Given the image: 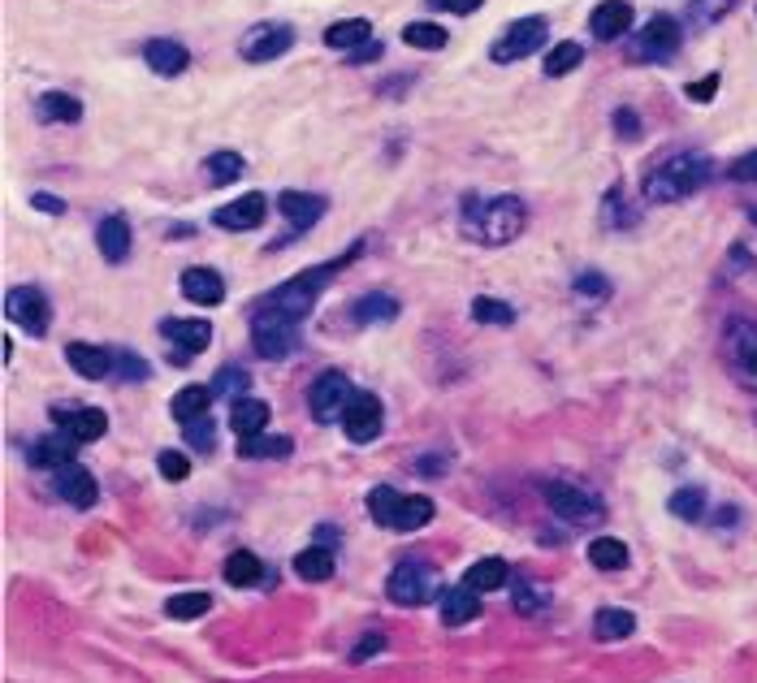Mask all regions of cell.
<instances>
[{"label": "cell", "mask_w": 757, "mask_h": 683, "mask_svg": "<svg viewBox=\"0 0 757 683\" xmlns=\"http://www.w3.org/2000/svg\"><path fill=\"white\" fill-rule=\"evenodd\" d=\"M52 489H57L65 502H74V506H92V502H96V476H92L87 467H79V463L57 467V471H52Z\"/></svg>", "instance_id": "21"}, {"label": "cell", "mask_w": 757, "mask_h": 683, "mask_svg": "<svg viewBox=\"0 0 757 683\" xmlns=\"http://www.w3.org/2000/svg\"><path fill=\"white\" fill-rule=\"evenodd\" d=\"M295 575L308 579V584L329 579V575H334V550H325V546H308V550L295 559Z\"/></svg>", "instance_id": "36"}, {"label": "cell", "mask_w": 757, "mask_h": 683, "mask_svg": "<svg viewBox=\"0 0 757 683\" xmlns=\"http://www.w3.org/2000/svg\"><path fill=\"white\" fill-rule=\"evenodd\" d=\"M381 649H385V636H381V632H369V636H360V645L351 649V662H369V658H377Z\"/></svg>", "instance_id": "54"}, {"label": "cell", "mask_w": 757, "mask_h": 683, "mask_svg": "<svg viewBox=\"0 0 757 683\" xmlns=\"http://www.w3.org/2000/svg\"><path fill=\"white\" fill-rule=\"evenodd\" d=\"M208 606H213V597H208V592H178V597H169V601H165V614H169V619L191 623V619H204V614H208Z\"/></svg>", "instance_id": "42"}, {"label": "cell", "mask_w": 757, "mask_h": 683, "mask_svg": "<svg viewBox=\"0 0 757 683\" xmlns=\"http://www.w3.org/2000/svg\"><path fill=\"white\" fill-rule=\"evenodd\" d=\"M143 61H147L152 74H160V79H178V74L191 65V52H187L178 39H147V44H143Z\"/></svg>", "instance_id": "19"}, {"label": "cell", "mask_w": 757, "mask_h": 683, "mask_svg": "<svg viewBox=\"0 0 757 683\" xmlns=\"http://www.w3.org/2000/svg\"><path fill=\"white\" fill-rule=\"evenodd\" d=\"M728 178H732V182H754L757 187V147L754 152H745V156H736V160L728 165Z\"/></svg>", "instance_id": "53"}, {"label": "cell", "mask_w": 757, "mask_h": 683, "mask_svg": "<svg viewBox=\"0 0 757 683\" xmlns=\"http://www.w3.org/2000/svg\"><path fill=\"white\" fill-rule=\"evenodd\" d=\"M187 429V446H195L200 455H208L213 451V442H217V429H213V420L204 416V420H191V424H182Z\"/></svg>", "instance_id": "50"}, {"label": "cell", "mask_w": 757, "mask_h": 683, "mask_svg": "<svg viewBox=\"0 0 757 683\" xmlns=\"http://www.w3.org/2000/svg\"><path fill=\"white\" fill-rule=\"evenodd\" d=\"M398 498H402V493H394L389 484H381V489H373V493H369V511H373V519H377L381 528H389V519H394V506H398Z\"/></svg>", "instance_id": "49"}, {"label": "cell", "mask_w": 757, "mask_h": 683, "mask_svg": "<svg viewBox=\"0 0 757 683\" xmlns=\"http://www.w3.org/2000/svg\"><path fill=\"white\" fill-rule=\"evenodd\" d=\"M156 471L165 476V480H187V471H191V463H187V455H178V451H165V455L156 458Z\"/></svg>", "instance_id": "51"}, {"label": "cell", "mask_w": 757, "mask_h": 683, "mask_svg": "<svg viewBox=\"0 0 757 683\" xmlns=\"http://www.w3.org/2000/svg\"><path fill=\"white\" fill-rule=\"evenodd\" d=\"M446 39H450V31H442L437 22H407L402 26V44L420 48V52H437V48H446Z\"/></svg>", "instance_id": "37"}, {"label": "cell", "mask_w": 757, "mask_h": 683, "mask_svg": "<svg viewBox=\"0 0 757 683\" xmlns=\"http://www.w3.org/2000/svg\"><path fill=\"white\" fill-rule=\"evenodd\" d=\"M290 438H243L239 442V455L243 458H286L290 455Z\"/></svg>", "instance_id": "44"}, {"label": "cell", "mask_w": 757, "mask_h": 683, "mask_svg": "<svg viewBox=\"0 0 757 683\" xmlns=\"http://www.w3.org/2000/svg\"><path fill=\"white\" fill-rule=\"evenodd\" d=\"M433 498H424V493H411V498H398V506H394V519H389V528L394 532H416V528H424L429 519H433Z\"/></svg>", "instance_id": "27"}, {"label": "cell", "mask_w": 757, "mask_h": 683, "mask_svg": "<svg viewBox=\"0 0 757 683\" xmlns=\"http://www.w3.org/2000/svg\"><path fill=\"white\" fill-rule=\"evenodd\" d=\"M381 424H385V416H381L377 394L360 390V394H356V403H351V407H347V416H343V429H347V438H351L356 446H364V442H373V438H377Z\"/></svg>", "instance_id": "14"}, {"label": "cell", "mask_w": 757, "mask_h": 683, "mask_svg": "<svg viewBox=\"0 0 757 683\" xmlns=\"http://www.w3.org/2000/svg\"><path fill=\"white\" fill-rule=\"evenodd\" d=\"M248 385H252V376H248L243 368H221V372H217V385H213V394H226L230 403H239V398L248 394Z\"/></svg>", "instance_id": "47"}, {"label": "cell", "mask_w": 757, "mask_h": 683, "mask_svg": "<svg viewBox=\"0 0 757 683\" xmlns=\"http://www.w3.org/2000/svg\"><path fill=\"white\" fill-rule=\"evenodd\" d=\"M477 614H481V592H472L468 584H459V588H446V592H442V623L464 627V623H472Z\"/></svg>", "instance_id": "23"}, {"label": "cell", "mask_w": 757, "mask_h": 683, "mask_svg": "<svg viewBox=\"0 0 757 683\" xmlns=\"http://www.w3.org/2000/svg\"><path fill=\"white\" fill-rule=\"evenodd\" d=\"M178 286H182V299H191L200 308H217L226 299V281L217 268H187Z\"/></svg>", "instance_id": "20"}, {"label": "cell", "mask_w": 757, "mask_h": 683, "mask_svg": "<svg viewBox=\"0 0 757 683\" xmlns=\"http://www.w3.org/2000/svg\"><path fill=\"white\" fill-rule=\"evenodd\" d=\"M96 247H100V255H105L109 264H127L130 247H134L127 217H105V221L96 226Z\"/></svg>", "instance_id": "22"}, {"label": "cell", "mask_w": 757, "mask_h": 683, "mask_svg": "<svg viewBox=\"0 0 757 683\" xmlns=\"http://www.w3.org/2000/svg\"><path fill=\"white\" fill-rule=\"evenodd\" d=\"M208 403H213V390H204V385H187V390L173 394L169 416H173L178 424H191V420H204V416H208Z\"/></svg>", "instance_id": "29"}, {"label": "cell", "mask_w": 757, "mask_h": 683, "mask_svg": "<svg viewBox=\"0 0 757 683\" xmlns=\"http://www.w3.org/2000/svg\"><path fill=\"white\" fill-rule=\"evenodd\" d=\"M230 424H235L239 442H243V438H260L264 424H268V407H264L260 398H239L235 411H230Z\"/></svg>", "instance_id": "32"}, {"label": "cell", "mask_w": 757, "mask_h": 683, "mask_svg": "<svg viewBox=\"0 0 757 683\" xmlns=\"http://www.w3.org/2000/svg\"><path fill=\"white\" fill-rule=\"evenodd\" d=\"M602 221H606L611 229H632V226H636V213H632L628 200H624V187L606 191V204H602Z\"/></svg>", "instance_id": "46"}, {"label": "cell", "mask_w": 757, "mask_h": 683, "mask_svg": "<svg viewBox=\"0 0 757 683\" xmlns=\"http://www.w3.org/2000/svg\"><path fill=\"white\" fill-rule=\"evenodd\" d=\"M632 632H636V619H632V610H620V606H602V610L593 614V636H598V640H628Z\"/></svg>", "instance_id": "31"}, {"label": "cell", "mask_w": 757, "mask_h": 683, "mask_svg": "<svg viewBox=\"0 0 757 683\" xmlns=\"http://www.w3.org/2000/svg\"><path fill=\"white\" fill-rule=\"evenodd\" d=\"M576 65H585V48L576 44V39H558L550 52H545V79H563V74H572Z\"/></svg>", "instance_id": "35"}, {"label": "cell", "mask_w": 757, "mask_h": 683, "mask_svg": "<svg viewBox=\"0 0 757 683\" xmlns=\"http://www.w3.org/2000/svg\"><path fill=\"white\" fill-rule=\"evenodd\" d=\"M31 204H35L39 213H48V217H61V213H65V204H61L57 195H48V191H35V195H31Z\"/></svg>", "instance_id": "59"}, {"label": "cell", "mask_w": 757, "mask_h": 683, "mask_svg": "<svg viewBox=\"0 0 757 683\" xmlns=\"http://www.w3.org/2000/svg\"><path fill=\"white\" fill-rule=\"evenodd\" d=\"M356 385H351V376H343V372H321L316 381H312V390H308V407H312V416H316V424H338L343 416H347V407L356 403Z\"/></svg>", "instance_id": "6"}, {"label": "cell", "mask_w": 757, "mask_h": 683, "mask_svg": "<svg viewBox=\"0 0 757 683\" xmlns=\"http://www.w3.org/2000/svg\"><path fill=\"white\" fill-rule=\"evenodd\" d=\"M356 255V251H351ZM347 255V260H351ZM347 260H329V264H316V268H308V273H299V277H290V281H281L273 295H264L260 303H255L252 312V325H273V329H299L308 316H312V308H316V299H321V290L334 281V273L347 264Z\"/></svg>", "instance_id": "1"}, {"label": "cell", "mask_w": 757, "mask_h": 683, "mask_svg": "<svg viewBox=\"0 0 757 683\" xmlns=\"http://www.w3.org/2000/svg\"><path fill=\"white\" fill-rule=\"evenodd\" d=\"M472 321L477 325H510L515 321V308L503 303V299H494V295H477L472 299Z\"/></svg>", "instance_id": "43"}, {"label": "cell", "mask_w": 757, "mask_h": 683, "mask_svg": "<svg viewBox=\"0 0 757 683\" xmlns=\"http://www.w3.org/2000/svg\"><path fill=\"white\" fill-rule=\"evenodd\" d=\"M541 493H545L550 511H554L558 519H567V524H598V519H602V502H598L593 493H585L580 484H567V480H545V484H541Z\"/></svg>", "instance_id": "8"}, {"label": "cell", "mask_w": 757, "mask_h": 683, "mask_svg": "<svg viewBox=\"0 0 757 683\" xmlns=\"http://www.w3.org/2000/svg\"><path fill=\"white\" fill-rule=\"evenodd\" d=\"M160 334L169 338V346H178V359H191L200 355L208 342H213V325L208 321H160Z\"/></svg>", "instance_id": "18"}, {"label": "cell", "mask_w": 757, "mask_h": 683, "mask_svg": "<svg viewBox=\"0 0 757 683\" xmlns=\"http://www.w3.org/2000/svg\"><path fill=\"white\" fill-rule=\"evenodd\" d=\"M723 355H728V368H732L736 385L749 390V394H757V325L754 321H745V316L728 321V329H723Z\"/></svg>", "instance_id": "5"}, {"label": "cell", "mask_w": 757, "mask_h": 683, "mask_svg": "<svg viewBox=\"0 0 757 683\" xmlns=\"http://www.w3.org/2000/svg\"><path fill=\"white\" fill-rule=\"evenodd\" d=\"M736 9V0H688V22L693 26H714Z\"/></svg>", "instance_id": "45"}, {"label": "cell", "mask_w": 757, "mask_h": 683, "mask_svg": "<svg viewBox=\"0 0 757 683\" xmlns=\"http://www.w3.org/2000/svg\"><path fill=\"white\" fill-rule=\"evenodd\" d=\"M680 44H684L680 22L666 17V13H658V17H649V22L628 39V57L632 61H640V65H662V61H671V57L680 52Z\"/></svg>", "instance_id": "4"}, {"label": "cell", "mask_w": 757, "mask_h": 683, "mask_svg": "<svg viewBox=\"0 0 757 683\" xmlns=\"http://www.w3.org/2000/svg\"><path fill=\"white\" fill-rule=\"evenodd\" d=\"M714 92H719V74H706L701 83H688V100H697V105H710Z\"/></svg>", "instance_id": "55"}, {"label": "cell", "mask_w": 757, "mask_h": 683, "mask_svg": "<svg viewBox=\"0 0 757 683\" xmlns=\"http://www.w3.org/2000/svg\"><path fill=\"white\" fill-rule=\"evenodd\" d=\"M248 173V160L239 156V152H213L208 160H204V182L208 187H230V182H239Z\"/></svg>", "instance_id": "30"}, {"label": "cell", "mask_w": 757, "mask_h": 683, "mask_svg": "<svg viewBox=\"0 0 757 683\" xmlns=\"http://www.w3.org/2000/svg\"><path fill=\"white\" fill-rule=\"evenodd\" d=\"M4 312L13 325H22L31 338H44L48 325H52V308H48V295L39 286H13L4 295Z\"/></svg>", "instance_id": "10"}, {"label": "cell", "mask_w": 757, "mask_h": 683, "mask_svg": "<svg viewBox=\"0 0 757 683\" xmlns=\"http://www.w3.org/2000/svg\"><path fill=\"white\" fill-rule=\"evenodd\" d=\"M264 217H268V200H264L260 191H248V195H239L235 204H221V208L213 213V226L230 229V233H248V229L264 226Z\"/></svg>", "instance_id": "12"}, {"label": "cell", "mask_w": 757, "mask_h": 683, "mask_svg": "<svg viewBox=\"0 0 757 683\" xmlns=\"http://www.w3.org/2000/svg\"><path fill=\"white\" fill-rule=\"evenodd\" d=\"M433 9H446V13H459V17H468V13H477L485 0H429Z\"/></svg>", "instance_id": "58"}, {"label": "cell", "mask_w": 757, "mask_h": 683, "mask_svg": "<svg viewBox=\"0 0 757 683\" xmlns=\"http://www.w3.org/2000/svg\"><path fill=\"white\" fill-rule=\"evenodd\" d=\"M35 117H39L44 125H65V121H79V117H83V100H79V96H70V92H44V96L35 100Z\"/></svg>", "instance_id": "25"}, {"label": "cell", "mask_w": 757, "mask_h": 683, "mask_svg": "<svg viewBox=\"0 0 757 683\" xmlns=\"http://www.w3.org/2000/svg\"><path fill=\"white\" fill-rule=\"evenodd\" d=\"M252 346L260 359H286L299 346V329H273V325H252Z\"/></svg>", "instance_id": "28"}, {"label": "cell", "mask_w": 757, "mask_h": 683, "mask_svg": "<svg viewBox=\"0 0 757 683\" xmlns=\"http://www.w3.org/2000/svg\"><path fill=\"white\" fill-rule=\"evenodd\" d=\"M52 424L61 429V433H70L74 442H96V438H105L109 433V416L105 411H96V407H52Z\"/></svg>", "instance_id": "13"}, {"label": "cell", "mask_w": 757, "mask_h": 683, "mask_svg": "<svg viewBox=\"0 0 757 683\" xmlns=\"http://www.w3.org/2000/svg\"><path fill=\"white\" fill-rule=\"evenodd\" d=\"M226 584H235V588H252V584H260L268 571H264V563L255 559L252 550H235L230 559H226Z\"/></svg>", "instance_id": "33"}, {"label": "cell", "mask_w": 757, "mask_h": 683, "mask_svg": "<svg viewBox=\"0 0 757 683\" xmlns=\"http://www.w3.org/2000/svg\"><path fill=\"white\" fill-rule=\"evenodd\" d=\"M524 226H528V208L515 195H494V200H477L472 195L459 208L464 238H472L481 247H506V242H515L524 233Z\"/></svg>", "instance_id": "3"}, {"label": "cell", "mask_w": 757, "mask_h": 683, "mask_svg": "<svg viewBox=\"0 0 757 683\" xmlns=\"http://www.w3.org/2000/svg\"><path fill=\"white\" fill-rule=\"evenodd\" d=\"M369 61H381V39H369L356 52H347V65H369Z\"/></svg>", "instance_id": "57"}, {"label": "cell", "mask_w": 757, "mask_h": 683, "mask_svg": "<svg viewBox=\"0 0 757 683\" xmlns=\"http://www.w3.org/2000/svg\"><path fill=\"white\" fill-rule=\"evenodd\" d=\"M671 515L675 519H688V524H697L701 515H706V489H697V484H684V489H675L671 493Z\"/></svg>", "instance_id": "40"}, {"label": "cell", "mask_w": 757, "mask_h": 683, "mask_svg": "<svg viewBox=\"0 0 757 683\" xmlns=\"http://www.w3.org/2000/svg\"><path fill=\"white\" fill-rule=\"evenodd\" d=\"M351 316H356V325H373V321H394V316H398V299H394V295H364V299H356Z\"/></svg>", "instance_id": "38"}, {"label": "cell", "mask_w": 757, "mask_h": 683, "mask_svg": "<svg viewBox=\"0 0 757 683\" xmlns=\"http://www.w3.org/2000/svg\"><path fill=\"white\" fill-rule=\"evenodd\" d=\"M710 178H714V160L706 152H675L640 178V195H645V204H680V200L697 195Z\"/></svg>", "instance_id": "2"}, {"label": "cell", "mask_w": 757, "mask_h": 683, "mask_svg": "<svg viewBox=\"0 0 757 683\" xmlns=\"http://www.w3.org/2000/svg\"><path fill=\"white\" fill-rule=\"evenodd\" d=\"M589 563L598 571H624L628 567V546L615 541V537H598V541L589 546Z\"/></svg>", "instance_id": "39"}, {"label": "cell", "mask_w": 757, "mask_h": 683, "mask_svg": "<svg viewBox=\"0 0 757 683\" xmlns=\"http://www.w3.org/2000/svg\"><path fill=\"white\" fill-rule=\"evenodd\" d=\"M113 372H122L127 381H147V363L130 350H113Z\"/></svg>", "instance_id": "52"}, {"label": "cell", "mask_w": 757, "mask_h": 683, "mask_svg": "<svg viewBox=\"0 0 757 683\" xmlns=\"http://www.w3.org/2000/svg\"><path fill=\"white\" fill-rule=\"evenodd\" d=\"M277 213L290 221V233H303L325 217V195H308V191H281L277 195Z\"/></svg>", "instance_id": "15"}, {"label": "cell", "mask_w": 757, "mask_h": 683, "mask_svg": "<svg viewBox=\"0 0 757 683\" xmlns=\"http://www.w3.org/2000/svg\"><path fill=\"white\" fill-rule=\"evenodd\" d=\"M74 451H79V442H74L70 433H48V438H39V442L31 446V463L57 471V467L74 463Z\"/></svg>", "instance_id": "24"}, {"label": "cell", "mask_w": 757, "mask_h": 683, "mask_svg": "<svg viewBox=\"0 0 757 683\" xmlns=\"http://www.w3.org/2000/svg\"><path fill=\"white\" fill-rule=\"evenodd\" d=\"M611 121H615V130H620L624 139H640V117L632 113V109H615Z\"/></svg>", "instance_id": "56"}, {"label": "cell", "mask_w": 757, "mask_h": 683, "mask_svg": "<svg viewBox=\"0 0 757 683\" xmlns=\"http://www.w3.org/2000/svg\"><path fill=\"white\" fill-rule=\"evenodd\" d=\"M290 48H295V31L286 22H255L252 31H243V39H239V57L252 61V65H268Z\"/></svg>", "instance_id": "11"}, {"label": "cell", "mask_w": 757, "mask_h": 683, "mask_svg": "<svg viewBox=\"0 0 757 683\" xmlns=\"http://www.w3.org/2000/svg\"><path fill=\"white\" fill-rule=\"evenodd\" d=\"M369 39H373V22L369 17H343V22L325 26V44L338 48V52H356Z\"/></svg>", "instance_id": "26"}, {"label": "cell", "mask_w": 757, "mask_h": 683, "mask_svg": "<svg viewBox=\"0 0 757 683\" xmlns=\"http://www.w3.org/2000/svg\"><path fill=\"white\" fill-rule=\"evenodd\" d=\"M589 31H593V39H602V44L624 39L632 31V4L628 0H602V4L593 9V17H589Z\"/></svg>", "instance_id": "16"}, {"label": "cell", "mask_w": 757, "mask_h": 683, "mask_svg": "<svg viewBox=\"0 0 757 683\" xmlns=\"http://www.w3.org/2000/svg\"><path fill=\"white\" fill-rule=\"evenodd\" d=\"M550 39V22L541 17V13H532V17H519V22H510L503 35L494 39V48H490V57L498 61V65H515V61H524V57H532L541 44Z\"/></svg>", "instance_id": "7"}, {"label": "cell", "mask_w": 757, "mask_h": 683, "mask_svg": "<svg viewBox=\"0 0 757 683\" xmlns=\"http://www.w3.org/2000/svg\"><path fill=\"white\" fill-rule=\"evenodd\" d=\"M433 584H437V575H433L429 563H420V559H402L398 567L389 571L385 592H389L394 606H424V601L433 597Z\"/></svg>", "instance_id": "9"}, {"label": "cell", "mask_w": 757, "mask_h": 683, "mask_svg": "<svg viewBox=\"0 0 757 683\" xmlns=\"http://www.w3.org/2000/svg\"><path fill=\"white\" fill-rule=\"evenodd\" d=\"M572 290H576L580 299H611V281H606L602 273H593V268H585V273H576V281H572Z\"/></svg>", "instance_id": "48"}, {"label": "cell", "mask_w": 757, "mask_h": 683, "mask_svg": "<svg viewBox=\"0 0 757 683\" xmlns=\"http://www.w3.org/2000/svg\"><path fill=\"white\" fill-rule=\"evenodd\" d=\"M510 606L524 614V619H537V614H545L550 610V592L541 588V584H532V579H524V584H515V597H510Z\"/></svg>", "instance_id": "41"}, {"label": "cell", "mask_w": 757, "mask_h": 683, "mask_svg": "<svg viewBox=\"0 0 757 683\" xmlns=\"http://www.w3.org/2000/svg\"><path fill=\"white\" fill-rule=\"evenodd\" d=\"M506 579H510V567H506L503 559H481V563H472L468 575H464V584L472 592H494V588H503Z\"/></svg>", "instance_id": "34"}, {"label": "cell", "mask_w": 757, "mask_h": 683, "mask_svg": "<svg viewBox=\"0 0 757 683\" xmlns=\"http://www.w3.org/2000/svg\"><path fill=\"white\" fill-rule=\"evenodd\" d=\"M65 359H70V368H74L79 376H87V381L113 376V350H105V346H96V342H70V346H65Z\"/></svg>", "instance_id": "17"}]
</instances>
